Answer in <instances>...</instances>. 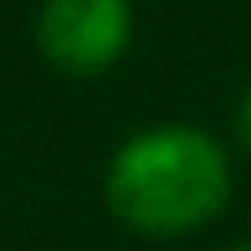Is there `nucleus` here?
<instances>
[{
    "instance_id": "f257e3e1",
    "label": "nucleus",
    "mask_w": 251,
    "mask_h": 251,
    "mask_svg": "<svg viewBox=\"0 0 251 251\" xmlns=\"http://www.w3.org/2000/svg\"><path fill=\"white\" fill-rule=\"evenodd\" d=\"M231 195L226 149L200 128H149L108 164V205L139 236H185Z\"/></svg>"
},
{
    "instance_id": "f03ea898",
    "label": "nucleus",
    "mask_w": 251,
    "mask_h": 251,
    "mask_svg": "<svg viewBox=\"0 0 251 251\" xmlns=\"http://www.w3.org/2000/svg\"><path fill=\"white\" fill-rule=\"evenodd\" d=\"M128 31H133L128 0H41L36 10L41 56L72 77H93L113 67L128 47Z\"/></svg>"
},
{
    "instance_id": "7ed1b4c3",
    "label": "nucleus",
    "mask_w": 251,
    "mask_h": 251,
    "mask_svg": "<svg viewBox=\"0 0 251 251\" xmlns=\"http://www.w3.org/2000/svg\"><path fill=\"white\" fill-rule=\"evenodd\" d=\"M236 133H241V144L251 149V93L241 98V113H236Z\"/></svg>"
},
{
    "instance_id": "20e7f679",
    "label": "nucleus",
    "mask_w": 251,
    "mask_h": 251,
    "mask_svg": "<svg viewBox=\"0 0 251 251\" xmlns=\"http://www.w3.org/2000/svg\"><path fill=\"white\" fill-rule=\"evenodd\" d=\"M236 251H251V241H246V246H236Z\"/></svg>"
}]
</instances>
